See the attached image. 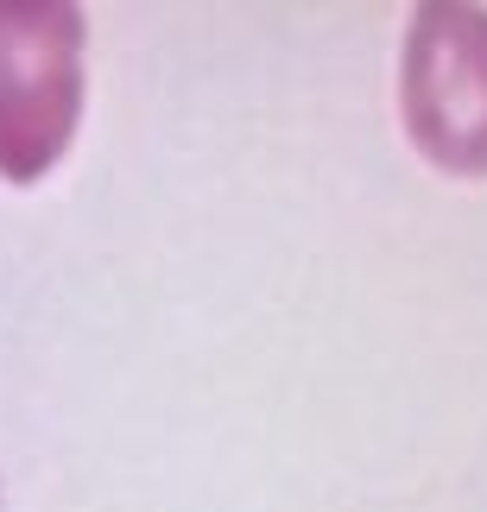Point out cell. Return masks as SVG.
<instances>
[{
	"mask_svg": "<svg viewBox=\"0 0 487 512\" xmlns=\"http://www.w3.org/2000/svg\"><path fill=\"white\" fill-rule=\"evenodd\" d=\"M83 114V13L0 0V177L38 184Z\"/></svg>",
	"mask_w": 487,
	"mask_h": 512,
	"instance_id": "cell-1",
	"label": "cell"
},
{
	"mask_svg": "<svg viewBox=\"0 0 487 512\" xmlns=\"http://www.w3.org/2000/svg\"><path fill=\"white\" fill-rule=\"evenodd\" d=\"M405 127L431 165L487 177V13L418 7L405 38Z\"/></svg>",
	"mask_w": 487,
	"mask_h": 512,
	"instance_id": "cell-2",
	"label": "cell"
}]
</instances>
